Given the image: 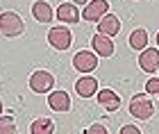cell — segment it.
Instances as JSON below:
<instances>
[{
  "label": "cell",
  "instance_id": "obj_5",
  "mask_svg": "<svg viewBox=\"0 0 159 134\" xmlns=\"http://www.w3.org/2000/svg\"><path fill=\"white\" fill-rule=\"evenodd\" d=\"M73 66L80 73H93L98 68V55L91 50H80L73 57Z\"/></svg>",
  "mask_w": 159,
  "mask_h": 134
},
{
  "label": "cell",
  "instance_id": "obj_14",
  "mask_svg": "<svg viewBox=\"0 0 159 134\" xmlns=\"http://www.w3.org/2000/svg\"><path fill=\"white\" fill-rule=\"evenodd\" d=\"M32 16L39 20V23H50L52 20V7H50L46 0H37L32 5Z\"/></svg>",
  "mask_w": 159,
  "mask_h": 134
},
{
  "label": "cell",
  "instance_id": "obj_23",
  "mask_svg": "<svg viewBox=\"0 0 159 134\" xmlns=\"http://www.w3.org/2000/svg\"><path fill=\"white\" fill-rule=\"evenodd\" d=\"M157 46H159V34H157Z\"/></svg>",
  "mask_w": 159,
  "mask_h": 134
},
{
  "label": "cell",
  "instance_id": "obj_4",
  "mask_svg": "<svg viewBox=\"0 0 159 134\" xmlns=\"http://www.w3.org/2000/svg\"><path fill=\"white\" fill-rule=\"evenodd\" d=\"M55 87V77L48 70H34L30 75V89L34 93H46V91H52Z\"/></svg>",
  "mask_w": 159,
  "mask_h": 134
},
{
  "label": "cell",
  "instance_id": "obj_19",
  "mask_svg": "<svg viewBox=\"0 0 159 134\" xmlns=\"http://www.w3.org/2000/svg\"><path fill=\"white\" fill-rule=\"evenodd\" d=\"M86 134H109V132H107V127H105V125L93 123L91 127H86Z\"/></svg>",
  "mask_w": 159,
  "mask_h": 134
},
{
  "label": "cell",
  "instance_id": "obj_9",
  "mask_svg": "<svg viewBox=\"0 0 159 134\" xmlns=\"http://www.w3.org/2000/svg\"><path fill=\"white\" fill-rule=\"evenodd\" d=\"M75 91H77L80 98H91V96H96V93H98V80H96V77H91V75L80 77V80L75 82Z\"/></svg>",
  "mask_w": 159,
  "mask_h": 134
},
{
  "label": "cell",
  "instance_id": "obj_6",
  "mask_svg": "<svg viewBox=\"0 0 159 134\" xmlns=\"http://www.w3.org/2000/svg\"><path fill=\"white\" fill-rule=\"evenodd\" d=\"M107 11H109V0H91V2H86V7H84L82 18L84 20H98V18H102Z\"/></svg>",
  "mask_w": 159,
  "mask_h": 134
},
{
  "label": "cell",
  "instance_id": "obj_7",
  "mask_svg": "<svg viewBox=\"0 0 159 134\" xmlns=\"http://www.w3.org/2000/svg\"><path fill=\"white\" fill-rule=\"evenodd\" d=\"M139 66L146 73H157L159 70V50L157 48H146L139 55Z\"/></svg>",
  "mask_w": 159,
  "mask_h": 134
},
{
  "label": "cell",
  "instance_id": "obj_1",
  "mask_svg": "<svg viewBox=\"0 0 159 134\" xmlns=\"http://www.w3.org/2000/svg\"><path fill=\"white\" fill-rule=\"evenodd\" d=\"M0 32L5 34V37H20V34L25 32V23L20 20L18 14H14V11H5V14H0Z\"/></svg>",
  "mask_w": 159,
  "mask_h": 134
},
{
  "label": "cell",
  "instance_id": "obj_13",
  "mask_svg": "<svg viewBox=\"0 0 159 134\" xmlns=\"http://www.w3.org/2000/svg\"><path fill=\"white\" fill-rule=\"evenodd\" d=\"M57 18H59L61 23H77V20H80V9H77V5H73V2L59 5V9H57Z\"/></svg>",
  "mask_w": 159,
  "mask_h": 134
},
{
  "label": "cell",
  "instance_id": "obj_2",
  "mask_svg": "<svg viewBox=\"0 0 159 134\" xmlns=\"http://www.w3.org/2000/svg\"><path fill=\"white\" fill-rule=\"evenodd\" d=\"M155 111V105L152 100L148 98V93H136L132 100H129V114L139 121H148Z\"/></svg>",
  "mask_w": 159,
  "mask_h": 134
},
{
  "label": "cell",
  "instance_id": "obj_16",
  "mask_svg": "<svg viewBox=\"0 0 159 134\" xmlns=\"http://www.w3.org/2000/svg\"><path fill=\"white\" fill-rule=\"evenodd\" d=\"M129 46L134 48V50H146L148 46V32L146 30H134L129 34Z\"/></svg>",
  "mask_w": 159,
  "mask_h": 134
},
{
  "label": "cell",
  "instance_id": "obj_21",
  "mask_svg": "<svg viewBox=\"0 0 159 134\" xmlns=\"http://www.w3.org/2000/svg\"><path fill=\"white\" fill-rule=\"evenodd\" d=\"M86 2H91V0H73V5H86Z\"/></svg>",
  "mask_w": 159,
  "mask_h": 134
},
{
  "label": "cell",
  "instance_id": "obj_8",
  "mask_svg": "<svg viewBox=\"0 0 159 134\" xmlns=\"http://www.w3.org/2000/svg\"><path fill=\"white\" fill-rule=\"evenodd\" d=\"M98 30H100V34L116 37V34L120 32V18L116 16V14H105V16L100 18V23H98Z\"/></svg>",
  "mask_w": 159,
  "mask_h": 134
},
{
  "label": "cell",
  "instance_id": "obj_22",
  "mask_svg": "<svg viewBox=\"0 0 159 134\" xmlns=\"http://www.w3.org/2000/svg\"><path fill=\"white\" fill-rule=\"evenodd\" d=\"M0 114H2V100H0Z\"/></svg>",
  "mask_w": 159,
  "mask_h": 134
},
{
  "label": "cell",
  "instance_id": "obj_17",
  "mask_svg": "<svg viewBox=\"0 0 159 134\" xmlns=\"http://www.w3.org/2000/svg\"><path fill=\"white\" fill-rule=\"evenodd\" d=\"M0 134H16V121L11 116H0Z\"/></svg>",
  "mask_w": 159,
  "mask_h": 134
},
{
  "label": "cell",
  "instance_id": "obj_15",
  "mask_svg": "<svg viewBox=\"0 0 159 134\" xmlns=\"http://www.w3.org/2000/svg\"><path fill=\"white\" fill-rule=\"evenodd\" d=\"M30 132L32 134H52L55 132V123L50 118H37L32 125H30Z\"/></svg>",
  "mask_w": 159,
  "mask_h": 134
},
{
  "label": "cell",
  "instance_id": "obj_10",
  "mask_svg": "<svg viewBox=\"0 0 159 134\" xmlns=\"http://www.w3.org/2000/svg\"><path fill=\"white\" fill-rule=\"evenodd\" d=\"M91 46L96 50V55H100V57H111L114 55V41L107 34H96L91 39Z\"/></svg>",
  "mask_w": 159,
  "mask_h": 134
},
{
  "label": "cell",
  "instance_id": "obj_3",
  "mask_svg": "<svg viewBox=\"0 0 159 134\" xmlns=\"http://www.w3.org/2000/svg\"><path fill=\"white\" fill-rule=\"evenodd\" d=\"M70 41H73V34L68 32V27L64 25H57L48 32V43L55 48V50H68L70 48Z\"/></svg>",
  "mask_w": 159,
  "mask_h": 134
},
{
  "label": "cell",
  "instance_id": "obj_11",
  "mask_svg": "<svg viewBox=\"0 0 159 134\" xmlns=\"http://www.w3.org/2000/svg\"><path fill=\"white\" fill-rule=\"evenodd\" d=\"M98 105H100L102 109H107V111H116V109H120V98H118L116 91L102 89V91L98 93Z\"/></svg>",
  "mask_w": 159,
  "mask_h": 134
},
{
  "label": "cell",
  "instance_id": "obj_18",
  "mask_svg": "<svg viewBox=\"0 0 159 134\" xmlns=\"http://www.w3.org/2000/svg\"><path fill=\"white\" fill-rule=\"evenodd\" d=\"M146 93H152V96H159V80L152 77V80L146 82Z\"/></svg>",
  "mask_w": 159,
  "mask_h": 134
},
{
  "label": "cell",
  "instance_id": "obj_20",
  "mask_svg": "<svg viewBox=\"0 0 159 134\" xmlns=\"http://www.w3.org/2000/svg\"><path fill=\"white\" fill-rule=\"evenodd\" d=\"M120 134H141V130L134 127V125H123V127H120Z\"/></svg>",
  "mask_w": 159,
  "mask_h": 134
},
{
  "label": "cell",
  "instance_id": "obj_12",
  "mask_svg": "<svg viewBox=\"0 0 159 134\" xmlns=\"http://www.w3.org/2000/svg\"><path fill=\"white\" fill-rule=\"evenodd\" d=\"M48 105L52 111H68L70 109V98L66 91H52L48 96Z\"/></svg>",
  "mask_w": 159,
  "mask_h": 134
}]
</instances>
